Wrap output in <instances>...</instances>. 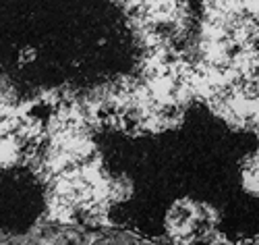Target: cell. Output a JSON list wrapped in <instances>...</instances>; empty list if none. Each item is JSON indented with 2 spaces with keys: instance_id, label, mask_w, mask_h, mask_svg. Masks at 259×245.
I'll use <instances>...</instances> for the list:
<instances>
[{
  "instance_id": "cell-2",
  "label": "cell",
  "mask_w": 259,
  "mask_h": 245,
  "mask_svg": "<svg viewBox=\"0 0 259 245\" xmlns=\"http://www.w3.org/2000/svg\"><path fill=\"white\" fill-rule=\"evenodd\" d=\"M56 245H85V235H81V233H77V231L60 233Z\"/></svg>"
},
{
  "instance_id": "cell-1",
  "label": "cell",
  "mask_w": 259,
  "mask_h": 245,
  "mask_svg": "<svg viewBox=\"0 0 259 245\" xmlns=\"http://www.w3.org/2000/svg\"><path fill=\"white\" fill-rule=\"evenodd\" d=\"M195 216H197V206H193L189 202H179L168 212V229L172 231V235L181 237L187 233Z\"/></svg>"
},
{
  "instance_id": "cell-3",
  "label": "cell",
  "mask_w": 259,
  "mask_h": 245,
  "mask_svg": "<svg viewBox=\"0 0 259 245\" xmlns=\"http://www.w3.org/2000/svg\"><path fill=\"white\" fill-rule=\"evenodd\" d=\"M33 58V50H23V56H21V60H31Z\"/></svg>"
}]
</instances>
